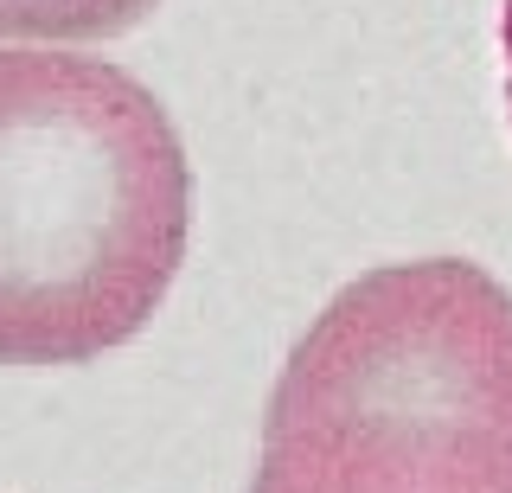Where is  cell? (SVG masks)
Instances as JSON below:
<instances>
[{
	"instance_id": "7a4b0ae2",
	"label": "cell",
	"mask_w": 512,
	"mask_h": 493,
	"mask_svg": "<svg viewBox=\"0 0 512 493\" xmlns=\"http://www.w3.org/2000/svg\"><path fill=\"white\" fill-rule=\"evenodd\" d=\"M250 493H512V289L468 257L346 282L269 391Z\"/></svg>"
},
{
	"instance_id": "3957f363",
	"label": "cell",
	"mask_w": 512,
	"mask_h": 493,
	"mask_svg": "<svg viewBox=\"0 0 512 493\" xmlns=\"http://www.w3.org/2000/svg\"><path fill=\"white\" fill-rule=\"evenodd\" d=\"M160 0H0V45H90L141 26Z\"/></svg>"
},
{
	"instance_id": "6da1fadb",
	"label": "cell",
	"mask_w": 512,
	"mask_h": 493,
	"mask_svg": "<svg viewBox=\"0 0 512 493\" xmlns=\"http://www.w3.org/2000/svg\"><path fill=\"white\" fill-rule=\"evenodd\" d=\"M192 244V161L141 77L71 45H0V365L128 346Z\"/></svg>"
},
{
	"instance_id": "277c9868",
	"label": "cell",
	"mask_w": 512,
	"mask_h": 493,
	"mask_svg": "<svg viewBox=\"0 0 512 493\" xmlns=\"http://www.w3.org/2000/svg\"><path fill=\"white\" fill-rule=\"evenodd\" d=\"M500 58H506V122H512V0H500Z\"/></svg>"
}]
</instances>
